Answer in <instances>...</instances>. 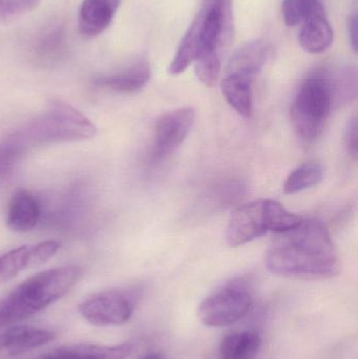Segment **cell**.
<instances>
[{
  "label": "cell",
  "instance_id": "obj_21",
  "mask_svg": "<svg viewBox=\"0 0 358 359\" xmlns=\"http://www.w3.org/2000/svg\"><path fill=\"white\" fill-rule=\"evenodd\" d=\"M265 217L268 231L280 234L290 231L302 223L300 215L289 212L281 203L275 200H264Z\"/></svg>",
  "mask_w": 358,
  "mask_h": 359
},
{
  "label": "cell",
  "instance_id": "obj_10",
  "mask_svg": "<svg viewBox=\"0 0 358 359\" xmlns=\"http://www.w3.org/2000/svg\"><path fill=\"white\" fill-rule=\"evenodd\" d=\"M56 339L53 331L31 326H15L0 333V358H15Z\"/></svg>",
  "mask_w": 358,
  "mask_h": 359
},
{
  "label": "cell",
  "instance_id": "obj_18",
  "mask_svg": "<svg viewBox=\"0 0 358 359\" xmlns=\"http://www.w3.org/2000/svg\"><path fill=\"white\" fill-rule=\"evenodd\" d=\"M261 345L262 339L254 331L231 333L223 339L219 356L220 359H254Z\"/></svg>",
  "mask_w": 358,
  "mask_h": 359
},
{
  "label": "cell",
  "instance_id": "obj_20",
  "mask_svg": "<svg viewBox=\"0 0 358 359\" xmlns=\"http://www.w3.org/2000/svg\"><path fill=\"white\" fill-rule=\"evenodd\" d=\"M324 168L321 162L309 161L294 170L284 183V191L298 194L317 185L323 180Z\"/></svg>",
  "mask_w": 358,
  "mask_h": 359
},
{
  "label": "cell",
  "instance_id": "obj_27",
  "mask_svg": "<svg viewBox=\"0 0 358 359\" xmlns=\"http://www.w3.org/2000/svg\"><path fill=\"white\" fill-rule=\"evenodd\" d=\"M346 145L349 154L353 157L357 156V120L353 118L348 122L346 130Z\"/></svg>",
  "mask_w": 358,
  "mask_h": 359
},
{
  "label": "cell",
  "instance_id": "obj_17",
  "mask_svg": "<svg viewBox=\"0 0 358 359\" xmlns=\"http://www.w3.org/2000/svg\"><path fill=\"white\" fill-rule=\"evenodd\" d=\"M252 80L237 74H227L222 81L225 99L237 114L249 118L252 114Z\"/></svg>",
  "mask_w": 358,
  "mask_h": 359
},
{
  "label": "cell",
  "instance_id": "obj_11",
  "mask_svg": "<svg viewBox=\"0 0 358 359\" xmlns=\"http://www.w3.org/2000/svg\"><path fill=\"white\" fill-rule=\"evenodd\" d=\"M121 0H83L80 6L78 25L84 37L94 38L111 25Z\"/></svg>",
  "mask_w": 358,
  "mask_h": 359
},
{
  "label": "cell",
  "instance_id": "obj_25",
  "mask_svg": "<svg viewBox=\"0 0 358 359\" xmlns=\"http://www.w3.org/2000/svg\"><path fill=\"white\" fill-rule=\"evenodd\" d=\"M27 147L21 142L16 134L12 135L0 144V177L15 165L25 153Z\"/></svg>",
  "mask_w": 358,
  "mask_h": 359
},
{
  "label": "cell",
  "instance_id": "obj_9",
  "mask_svg": "<svg viewBox=\"0 0 358 359\" xmlns=\"http://www.w3.org/2000/svg\"><path fill=\"white\" fill-rule=\"evenodd\" d=\"M60 245L56 241H44L13 249L0 257V283L8 282L23 270L37 267L50 261Z\"/></svg>",
  "mask_w": 358,
  "mask_h": 359
},
{
  "label": "cell",
  "instance_id": "obj_1",
  "mask_svg": "<svg viewBox=\"0 0 358 359\" xmlns=\"http://www.w3.org/2000/svg\"><path fill=\"white\" fill-rule=\"evenodd\" d=\"M277 236L265 259L269 271L296 278H330L340 273V259L323 224L303 219L298 227Z\"/></svg>",
  "mask_w": 358,
  "mask_h": 359
},
{
  "label": "cell",
  "instance_id": "obj_3",
  "mask_svg": "<svg viewBox=\"0 0 358 359\" xmlns=\"http://www.w3.org/2000/svg\"><path fill=\"white\" fill-rule=\"evenodd\" d=\"M96 134V126L85 115L59 100L53 101L41 115L16 133L27 147L88 140Z\"/></svg>",
  "mask_w": 358,
  "mask_h": 359
},
{
  "label": "cell",
  "instance_id": "obj_5",
  "mask_svg": "<svg viewBox=\"0 0 358 359\" xmlns=\"http://www.w3.org/2000/svg\"><path fill=\"white\" fill-rule=\"evenodd\" d=\"M252 305V294L245 283L233 280L206 297L198 316L205 326L223 328L241 320Z\"/></svg>",
  "mask_w": 358,
  "mask_h": 359
},
{
  "label": "cell",
  "instance_id": "obj_26",
  "mask_svg": "<svg viewBox=\"0 0 358 359\" xmlns=\"http://www.w3.org/2000/svg\"><path fill=\"white\" fill-rule=\"evenodd\" d=\"M8 20L13 21L23 15L33 12L41 0H4Z\"/></svg>",
  "mask_w": 358,
  "mask_h": 359
},
{
  "label": "cell",
  "instance_id": "obj_8",
  "mask_svg": "<svg viewBox=\"0 0 358 359\" xmlns=\"http://www.w3.org/2000/svg\"><path fill=\"white\" fill-rule=\"evenodd\" d=\"M268 232L264 200L254 201L237 208L231 215L226 229L227 244L243 246Z\"/></svg>",
  "mask_w": 358,
  "mask_h": 359
},
{
  "label": "cell",
  "instance_id": "obj_28",
  "mask_svg": "<svg viewBox=\"0 0 358 359\" xmlns=\"http://www.w3.org/2000/svg\"><path fill=\"white\" fill-rule=\"evenodd\" d=\"M349 37H350L351 44L353 50H357V15H352L349 19Z\"/></svg>",
  "mask_w": 358,
  "mask_h": 359
},
{
  "label": "cell",
  "instance_id": "obj_24",
  "mask_svg": "<svg viewBox=\"0 0 358 359\" xmlns=\"http://www.w3.org/2000/svg\"><path fill=\"white\" fill-rule=\"evenodd\" d=\"M319 6H322L321 0H284L282 6L284 20L287 25H298Z\"/></svg>",
  "mask_w": 358,
  "mask_h": 359
},
{
  "label": "cell",
  "instance_id": "obj_13",
  "mask_svg": "<svg viewBox=\"0 0 358 359\" xmlns=\"http://www.w3.org/2000/svg\"><path fill=\"white\" fill-rule=\"evenodd\" d=\"M298 40L302 48L311 54L325 52L331 46L333 29L326 16L323 4L303 20Z\"/></svg>",
  "mask_w": 358,
  "mask_h": 359
},
{
  "label": "cell",
  "instance_id": "obj_22",
  "mask_svg": "<svg viewBox=\"0 0 358 359\" xmlns=\"http://www.w3.org/2000/svg\"><path fill=\"white\" fill-rule=\"evenodd\" d=\"M65 35L62 27L58 25L46 29L38 38L36 52L40 59L50 61L57 58L64 46Z\"/></svg>",
  "mask_w": 358,
  "mask_h": 359
},
{
  "label": "cell",
  "instance_id": "obj_6",
  "mask_svg": "<svg viewBox=\"0 0 358 359\" xmlns=\"http://www.w3.org/2000/svg\"><path fill=\"white\" fill-rule=\"evenodd\" d=\"M79 311L92 326H121L132 318L134 303L121 291H104L85 299Z\"/></svg>",
  "mask_w": 358,
  "mask_h": 359
},
{
  "label": "cell",
  "instance_id": "obj_16",
  "mask_svg": "<svg viewBox=\"0 0 358 359\" xmlns=\"http://www.w3.org/2000/svg\"><path fill=\"white\" fill-rule=\"evenodd\" d=\"M132 351L130 344L117 346L76 344L57 348L33 359H125Z\"/></svg>",
  "mask_w": 358,
  "mask_h": 359
},
{
  "label": "cell",
  "instance_id": "obj_19",
  "mask_svg": "<svg viewBox=\"0 0 358 359\" xmlns=\"http://www.w3.org/2000/svg\"><path fill=\"white\" fill-rule=\"evenodd\" d=\"M201 50V25H200L199 17L195 16V20L181 40L180 46L170 63L168 72L172 75H180L183 72L186 71L191 63L195 62Z\"/></svg>",
  "mask_w": 358,
  "mask_h": 359
},
{
  "label": "cell",
  "instance_id": "obj_2",
  "mask_svg": "<svg viewBox=\"0 0 358 359\" xmlns=\"http://www.w3.org/2000/svg\"><path fill=\"white\" fill-rule=\"evenodd\" d=\"M81 276L79 266L65 265L44 270L27 278L0 299V328L46 309L69 293Z\"/></svg>",
  "mask_w": 358,
  "mask_h": 359
},
{
  "label": "cell",
  "instance_id": "obj_23",
  "mask_svg": "<svg viewBox=\"0 0 358 359\" xmlns=\"http://www.w3.org/2000/svg\"><path fill=\"white\" fill-rule=\"evenodd\" d=\"M195 72L198 79L208 88H212L218 82L221 73V59L219 52L204 50L195 61Z\"/></svg>",
  "mask_w": 358,
  "mask_h": 359
},
{
  "label": "cell",
  "instance_id": "obj_15",
  "mask_svg": "<svg viewBox=\"0 0 358 359\" xmlns=\"http://www.w3.org/2000/svg\"><path fill=\"white\" fill-rule=\"evenodd\" d=\"M151 65L146 60H139L126 69L95 78V86L107 88L113 92L130 94L142 90L151 79Z\"/></svg>",
  "mask_w": 358,
  "mask_h": 359
},
{
  "label": "cell",
  "instance_id": "obj_14",
  "mask_svg": "<svg viewBox=\"0 0 358 359\" xmlns=\"http://www.w3.org/2000/svg\"><path fill=\"white\" fill-rule=\"evenodd\" d=\"M271 55V46L265 40H254L239 48L229 61L227 74H237L254 81Z\"/></svg>",
  "mask_w": 358,
  "mask_h": 359
},
{
  "label": "cell",
  "instance_id": "obj_29",
  "mask_svg": "<svg viewBox=\"0 0 358 359\" xmlns=\"http://www.w3.org/2000/svg\"><path fill=\"white\" fill-rule=\"evenodd\" d=\"M141 359H164V358H163V356L160 355V354L151 353V354H147V355H145L144 358H142Z\"/></svg>",
  "mask_w": 358,
  "mask_h": 359
},
{
  "label": "cell",
  "instance_id": "obj_7",
  "mask_svg": "<svg viewBox=\"0 0 358 359\" xmlns=\"http://www.w3.org/2000/svg\"><path fill=\"white\" fill-rule=\"evenodd\" d=\"M195 118V111L191 107H182L162 116L153 134V159L163 160L174 153L186 140Z\"/></svg>",
  "mask_w": 358,
  "mask_h": 359
},
{
  "label": "cell",
  "instance_id": "obj_4",
  "mask_svg": "<svg viewBox=\"0 0 358 359\" xmlns=\"http://www.w3.org/2000/svg\"><path fill=\"white\" fill-rule=\"evenodd\" d=\"M333 99L323 72H317L303 82L291 107L292 126L298 136L305 140H313L321 135Z\"/></svg>",
  "mask_w": 358,
  "mask_h": 359
},
{
  "label": "cell",
  "instance_id": "obj_12",
  "mask_svg": "<svg viewBox=\"0 0 358 359\" xmlns=\"http://www.w3.org/2000/svg\"><path fill=\"white\" fill-rule=\"evenodd\" d=\"M41 204L29 190L19 189L13 194L6 212V224L15 232L34 229L41 219Z\"/></svg>",
  "mask_w": 358,
  "mask_h": 359
}]
</instances>
